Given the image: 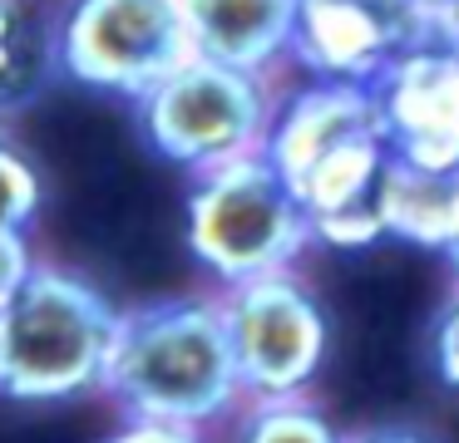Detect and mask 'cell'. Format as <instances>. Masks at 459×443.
<instances>
[{
    "label": "cell",
    "mask_w": 459,
    "mask_h": 443,
    "mask_svg": "<svg viewBox=\"0 0 459 443\" xmlns=\"http://www.w3.org/2000/svg\"><path fill=\"white\" fill-rule=\"evenodd\" d=\"M380 138L420 167H459V49L435 35L370 84Z\"/></svg>",
    "instance_id": "cell-8"
},
{
    "label": "cell",
    "mask_w": 459,
    "mask_h": 443,
    "mask_svg": "<svg viewBox=\"0 0 459 443\" xmlns=\"http://www.w3.org/2000/svg\"><path fill=\"white\" fill-rule=\"evenodd\" d=\"M193 55L247 74H277L291 55V20L297 0H178Z\"/></svg>",
    "instance_id": "cell-9"
},
{
    "label": "cell",
    "mask_w": 459,
    "mask_h": 443,
    "mask_svg": "<svg viewBox=\"0 0 459 443\" xmlns=\"http://www.w3.org/2000/svg\"><path fill=\"white\" fill-rule=\"evenodd\" d=\"M232 419H238L232 443H346V429H336L331 413L311 394L242 399V409Z\"/></svg>",
    "instance_id": "cell-12"
},
{
    "label": "cell",
    "mask_w": 459,
    "mask_h": 443,
    "mask_svg": "<svg viewBox=\"0 0 459 443\" xmlns=\"http://www.w3.org/2000/svg\"><path fill=\"white\" fill-rule=\"evenodd\" d=\"M429 35H435L439 45L459 49V0H435V5H429Z\"/></svg>",
    "instance_id": "cell-18"
},
{
    "label": "cell",
    "mask_w": 459,
    "mask_h": 443,
    "mask_svg": "<svg viewBox=\"0 0 459 443\" xmlns=\"http://www.w3.org/2000/svg\"><path fill=\"white\" fill-rule=\"evenodd\" d=\"M45 202H50V187H45L40 163L0 124V226H25V232H35Z\"/></svg>",
    "instance_id": "cell-13"
},
{
    "label": "cell",
    "mask_w": 459,
    "mask_h": 443,
    "mask_svg": "<svg viewBox=\"0 0 459 443\" xmlns=\"http://www.w3.org/2000/svg\"><path fill=\"white\" fill-rule=\"evenodd\" d=\"M183 242L212 285H238L267 271H287L311 251V222L287 177L262 153L193 173L183 197Z\"/></svg>",
    "instance_id": "cell-3"
},
{
    "label": "cell",
    "mask_w": 459,
    "mask_h": 443,
    "mask_svg": "<svg viewBox=\"0 0 459 443\" xmlns=\"http://www.w3.org/2000/svg\"><path fill=\"white\" fill-rule=\"evenodd\" d=\"M425 350H429V370H435L439 389L459 394V281H449V295L429 315Z\"/></svg>",
    "instance_id": "cell-14"
},
{
    "label": "cell",
    "mask_w": 459,
    "mask_h": 443,
    "mask_svg": "<svg viewBox=\"0 0 459 443\" xmlns=\"http://www.w3.org/2000/svg\"><path fill=\"white\" fill-rule=\"evenodd\" d=\"M425 39L429 5L420 0H297L287 64H297L307 79L370 89Z\"/></svg>",
    "instance_id": "cell-7"
},
{
    "label": "cell",
    "mask_w": 459,
    "mask_h": 443,
    "mask_svg": "<svg viewBox=\"0 0 459 443\" xmlns=\"http://www.w3.org/2000/svg\"><path fill=\"white\" fill-rule=\"evenodd\" d=\"M124 305L90 276L35 261L0 305V399L70 404L100 394Z\"/></svg>",
    "instance_id": "cell-2"
},
{
    "label": "cell",
    "mask_w": 459,
    "mask_h": 443,
    "mask_svg": "<svg viewBox=\"0 0 459 443\" xmlns=\"http://www.w3.org/2000/svg\"><path fill=\"white\" fill-rule=\"evenodd\" d=\"M277 89V74H247L208 55H188L129 104L134 133L159 163L188 177L208 173L262 148Z\"/></svg>",
    "instance_id": "cell-4"
},
{
    "label": "cell",
    "mask_w": 459,
    "mask_h": 443,
    "mask_svg": "<svg viewBox=\"0 0 459 443\" xmlns=\"http://www.w3.org/2000/svg\"><path fill=\"white\" fill-rule=\"evenodd\" d=\"M100 394L124 419L212 429L242 409L218 295H153L124 305Z\"/></svg>",
    "instance_id": "cell-1"
},
{
    "label": "cell",
    "mask_w": 459,
    "mask_h": 443,
    "mask_svg": "<svg viewBox=\"0 0 459 443\" xmlns=\"http://www.w3.org/2000/svg\"><path fill=\"white\" fill-rule=\"evenodd\" d=\"M459 226V167H420L390 153L380 177V232L410 251L439 256Z\"/></svg>",
    "instance_id": "cell-10"
},
{
    "label": "cell",
    "mask_w": 459,
    "mask_h": 443,
    "mask_svg": "<svg viewBox=\"0 0 459 443\" xmlns=\"http://www.w3.org/2000/svg\"><path fill=\"white\" fill-rule=\"evenodd\" d=\"M346 443H439V439L415 429V423H370V429L346 433Z\"/></svg>",
    "instance_id": "cell-17"
},
{
    "label": "cell",
    "mask_w": 459,
    "mask_h": 443,
    "mask_svg": "<svg viewBox=\"0 0 459 443\" xmlns=\"http://www.w3.org/2000/svg\"><path fill=\"white\" fill-rule=\"evenodd\" d=\"M212 295L232 345L242 399H287L316 389L331 364V315L297 266L222 285Z\"/></svg>",
    "instance_id": "cell-5"
},
{
    "label": "cell",
    "mask_w": 459,
    "mask_h": 443,
    "mask_svg": "<svg viewBox=\"0 0 459 443\" xmlns=\"http://www.w3.org/2000/svg\"><path fill=\"white\" fill-rule=\"evenodd\" d=\"M104 443H208V429L163 423V419H124Z\"/></svg>",
    "instance_id": "cell-16"
},
{
    "label": "cell",
    "mask_w": 459,
    "mask_h": 443,
    "mask_svg": "<svg viewBox=\"0 0 459 443\" xmlns=\"http://www.w3.org/2000/svg\"><path fill=\"white\" fill-rule=\"evenodd\" d=\"M193 55L178 0H65L55 5L60 84L134 104Z\"/></svg>",
    "instance_id": "cell-6"
},
{
    "label": "cell",
    "mask_w": 459,
    "mask_h": 443,
    "mask_svg": "<svg viewBox=\"0 0 459 443\" xmlns=\"http://www.w3.org/2000/svg\"><path fill=\"white\" fill-rule=\"evenodd\" d=\"M439 261H445L449 281H459V226H455V236H449V246L439 251Z\"/></svg>",
    "instance_id": "cell-19"
},
{
    "label": "cell",
    "mask_w": 459,
    "mask_h": 443,
    "mask_svg": "<svg viewBox=\"0 0 459 443\" xmlns=\"http://www.w3.org/2000/svg\"><path fill=\"white\" fill-rule=\"evenodd\" d=\"M40 261L35 256V242L25 226H0V305L15 295V285L30 276V266Z\"/></svg>",
    "instance_id": "cell-15"
},
{
    "label": "cell",
    "mask_w": 459,
    "mask_h": 443,
    "mask_svg": "<svg viewBox=\"0 0 459 443\" xmlns=\"http://www.w3.org/2000/svg\"><path fill=\"white\" fill-rule=\"evenodd\" d=\"M420 5H435V0H420Z\"/></svg>",
    "instance_id": "cell-20"
},
{
    "label": "cell",
    "mask_w": 459,
    "mask_h": 443,
    "mask_svg": "<svg viewBox=\"0 0 459 443\" xmlns=\"http://www.w3.org/2000/svg\"><path fill=\"white\" fill-rule=\"evenodd\" d=\"M60 84L50 0H0V124L30 114Z\"/></svg>",
    "instance_id": "cell-11"
}]
</instances>
